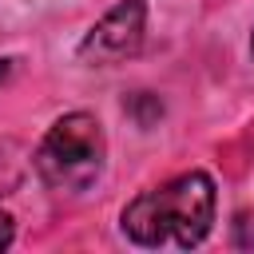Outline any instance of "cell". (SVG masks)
Instances as JSON below:
<instances>
[{
    "instance_id": "6da1fadb",
    "label": "cell",
    "mask_w": 254,
    "mask_h": 254,
    "mask_svg": "<svg viewBox=\"0 0 254 254\" xmlns=\"http://www.w3.org/2000/svg\"><path fill=\"white\" fill-rule=\"evenodd\" d=\"M210 222H214V183L202 171L175 175L171 183L131 198L123 210V234L147 250L159 246L190 250L210 234Z\"/></svg>"
},
{
    "instance_id": "7a4b0ae2",
    "label": "cell",
    "mask_w": 254,
    "mask_h": 254,
    "mask_svg": "<svg viewBox=\"0 0 254 254\" xmlns=\"http://www.w3.org/2000/svg\"><path fill=\"white\" fill-rule=\"evenodd\" d=\"M103 159H107V139L99 119L87 111H71L48 127L36 151V171L52 190L79 194L103 175Z\"/></svg>"
},
{
    "instance_id": "3957f363",
    "label": "cell",
    "mask_w": 254,
    "mask_h": 254,
    "mask_svg": "<svg viewBox=\"0 0 254 254\" xmlns=\"http://www.w3.org/2000/svg\"><path fill=\"white\" fill-rule=\"evenodd\" d=\"M143 32H147V4L143 0H119L111 12H103L91 24V32L79 44V60L99 64V67L103 64H119V60L139 52Z\"/></svg>"
},
{
    "instance_id": "277c9868",
    "label": "cell",
    "mask_w": 254,
    "mask_h": 254,
    "mask_svg": "<svg viewBox=\"0 0 254 254\" xmlns=\"http://www.w3.org/2000/svg\"><path fill=\"white\" fill-rule=\"evenodd\" d=\"M12 238H16V226H12V218L0 210V250H8V246H12Z\"/></svg>"
}]
</instances>
